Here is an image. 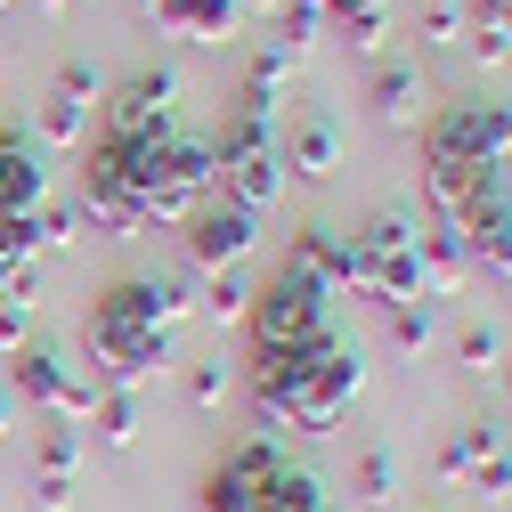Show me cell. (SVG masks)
Returning <instances> with one entry per match:
<instances>
[{
    "mask_svg": "<svg viewBox=\"0 0 512 512\" xmlns=\"http://www.w3.org/2000/svg\"><path fill=\"white\" fill-rule=\"evenodd\" d=\"M90 431H98V447H131L139 439V391H98V407H90Z\"/></svg>",
    "mask_w": 512,
    "mask_h": 512,
    "instance_id": "d6986e66",
    "label": "cell"
},
{
    "mask_svg": "<svg viewBox=\"0 0 512 512\" xmlns=\"http://www.w3.org/2000/svg\"><path fill=\"white\" fill-rule=\"evenodd\" d=\"M179 317H187V285L179 277H114L90 301V358L106 374V391H139L147 374L171 366L179 350Z\"/></svg>",
    "mask_w": 512,
    "mask_h": 512,
    "instance_id": "6da1fadb",
    "label": "cell"
},
{
    "mask_svg": "<svg viewBox=\"0 0 512 512\" xmlns=\"http://www.w3.org/2000/svg\"><path fill=\"white\" fill-rule=\"evenodd\" d=\"M252 236H261V212H244V204H228L220 187H212V196H204L196 212L179 220V244H187V261H196V269H212V277L244 261V252H252Z\"/></svg>",
    "mask_w": 512,
    "mask_h": 512,
    "instance_id": "9c48e42d",
    "label": "cell"
},
{
    "mask_svg": "<svg viewBox=\"0 0 512 512\" xmlns=\"http://www.w3.org/2000/svg\"><path fill=\"white\" fill-rule=\"evenodd\" d=\"M212 163H220V196L244 204V212H269L277 187H285V163H277V122L261 114H228L220 139H212Z\"/></svg>",
    "mask_w": 512,
    "mask_h": 512,
    "instance_id": "5b68a950",
    "label": "cell"
},
{
    "mask_svg": "<svg viewBox=\"0 0 512 512\" xmlns=\"http://www.w3.org/2000/svg\"><path fill=\"white\" fill-rule=\"evenodd\" d=\"M49 204V171H41V147L25 131L0 122V220H33Z\"/></svg>",
    "mask_w": 512,
    "mask_h": 512,
    "instance_id": "4fadbf2b",
    "label": "cell"
},
{
    "mask_svg": "<svg viewBox=\"0 0 512 512\" xmlns=\"http://www.w3.org/2000/svg\"><path fill=\"white\" fill-rule=\"evenodd\" d=\"M309 9H317V17H326V0H309Z\"/></svg>",
    "mask_w": 512,
    "mask_h": 512,
    "instance_id": "4dcf8cb0",
    "label": "cell"
},
{
    "mask_svg": "<svg viewBox=\"0 0 512 512\" xmlns=\"http://www.w3.org/2000/svg\"><path fill=\"white\" fill-rule=\"evenodd\" d=\"M228 391H236V374L228 366H187V407H228Z\"/></svg>",
    "mask_w": 512,
    "mask_h": 512,
    "instance_id": "d4e9b609",
    "label": "cell"
},
{
    "mask_svg": "<svg viewBox=\"0 0 512 512\" xmlns=\"http://www.w3.org/2000/svg\"><path fill=\"white\" fill-rule=\"evenodd\" d=\"M504 391H512V358H504Z\"/></svg>",
    "mask_w": 512,
    "mask_h": 512,
    "instance_id": "f546056e",
    "label": "cell"
},
{
    "mask_svg": "<svg viewBox=\"0 0 512 512\" xmlns=\"http://www.w3.org/2000/svg\"><path fill=\"white\" fill-rule=\"evenodd\" d=\"M285 74H293V57L269 41L261 57L244 66V90H236V114H261V122H277V98H285Z\"/></svg>",
    "mask_w": 512,
    "mask_h": 512,
    "instance_id": "2e32d148",
    "label": "cell"
},
{
    "mask_svg": "<svg viewBox=\"0 0 512 512\" xmlns=\"http://www.w3.org/2000/svg\"><path fill=\"white\" fill-rule=\"evenodd\" d=\"M447 228H456V244L472 252V269L512 285V179L504 171H480V187L447 212Z\"/></svg>",
    "mask_w": 512,
    "mask_h": 512,
    "instance_id": "8992f818",
    "label": "cell"
},
{
    "mask_svg": "<svg viewBox=\"0 0 512 512\" xmlns=\"http://www.w3.org/2000/svg\"><path fill=\"white\" fill-rule=\"evenodd\" d=\"M244 334H252V366H285V358H309L317 342H334V293L301 277L293 261H277L269 285H252V309H244Z\"/></svg>",
    "mask_w": 512,
    "mask_h": 512,
    "instance_id": "3957f363",
    "label": "cell"
},
{
    "mask_svg": "<svg viewBox=\"0 0 512 512\" xmlns=\"http://www.w3.org/2000/svg\"><path fill=\"white\" fill-rule=\"evenodd\" d=\"M382 317H391V342H399V350H423V342L439 334V301H391Z\"/></svg>",
    "mask_w": 512,
    "mask_h": 512,
    "instance_id": "44dd1931",
    "label": "cell"
},
{
    "mask_svg": "<svg viewBox=\"0 0 512 512\" xmlns=\"http://www.w3.org/2000/svg\"><path fill=\"white\" fill-rule=\"evenodd\" d=\"M244 309H252V285H244L236 269H220V277L204 285V317H212V326H244Z\"/></svg>",
    "mask_w": 512,
    "mask_h": 512,
    "instance_id": "7402d4cb",
    "label": "cell"
},
{
    "mask_svg": "<svg viewBox=\"0 0 512 512\" xmlns=\"http://www.w3.org/2000/svg\"><path fill=\"white\" fill-rule=\"evenodd\" d=\"M277 163H285V179H334L342 171V122L326 106H293L277 131Z\"/></svg>",
    "mask_w": 512,
    "mask_h": 512,
    "instance_id": "30bf717a",
    "label": "cell"
},
{
    "mask_svg": "<svg viewBox=\"0 0 512 512\" xmlns=\"http://www.w3.org/2000/svg\"><path fill=\"white\" fill-rule=\"evenodd\" d=\"M366 106H374V122H382V131H415V122H423V66H407V57L374 66Z\"/></svg>",
    "mask_w": 512,
    "mask_h": 512,
    "instance_id": "9a60e30c",
    "label": "cell"
},
{
    "mask_svg": "<svg viewBox=\"0 0 512 512\" xmlns=\"http://www.w3.org/2000/svg\"><path fill=\"white\" fill-rule=\"evenodd\" d=\"M82 464H90L82 423H41V439H33V504H41V512H66Z\"/></svg>",
    "mask_w": 512,
    "mask_h": 512,
    "instance_id": "8fae6325",
    "label": "cell"
},
{
    "mask_svg": "<svg viewBox=\"0 0 512 512\" xmlns=\"http://www.w3.org/2000/svg\"><path fill=\"white\" fill-rule=\"evenodd\" d=\"M25 317H33V309H0V350H9V358L25 350Z\"/></svg>",
    "mask_w": 512,
    "mask_h": 512,
    "instance_id": "484cf974",
    "label": "cell"
},
{
    "mask_svg": "<svg viewBox=\"0 0 512 512\" xmlns=\"http://www.w3.org/2000/svg\"><path fill=\"white\" fill-rule=\"evenodd\" d=\"M464 49L480 66H504L512 57V0H472L464 9Z\"/></svg>",
    "mask_w": 512,
    "mask_h": 512,
    "instance_id": "e0dca14e",
    "label": "cell"
},
{
    "mask_svg": "<svg viewBox=\"0 0 512 512\" xmlns=\"http://www.w3.org/2000/svg\"><path fill=\"white\" fill-rule=\"evenodd\" d=\"M9 423H17V407H9V391H0V439H9Z\"/></svg>",
    "mask_w": 512,
    "mask_h": 512,
    "instance_id": "4316f807",
    "label": "cell"
},
{
    "mask_svg": "<svg viewBox=\"0 0 512 512\" xmlns=\"http://www.w3.org/2000/svg\"><path fill=\"white\" fill-rule=\"evenodd\" d=\"M350 252H358V293L366 301H431L423 293V220L407 212V204H382V212H366V228L350 236Z\"/></svg>",
    "mask_w": 512,
    "mask_h": 512,
    "instance_id": "277c9868",
    "label": "cell"
},
{
    "mask_svg": "<svg viewBox=\"0 0 512 512\" xmlns=\"http://www.w3.org/2000/svg\"><path fill=\"white\" fill-rule=\"evenodd\" d=\"M244 9H277V0H244Z\"/></svg>",
    "mask_w": 512,
    "mask_h": 512,
    "instance_id": "f1b7e54d",
    "label": "cell"
},
{
    "mask_svg": "<svg viewBox=\"0 0 512 512\" xmlns=\"http://www.w3.org/2000/svg\"><path fill=\"white\" fill-rule=\"evenodd\" d=\"M472 277V252L456 244V228H423V293L439 301V293H456Z\"/></svg>",
    "mask_w": 512,
    "mask_h": 512,
    "instance_id": "ac0fdd59",
    "label": "cell"
},
{
    "mask_svg": "<svg viewBox=\"0 0 512 512\" xmlns=\"http://www.w3.org/2000/svg\"><path fill=\"white\" fill-rule=\"evenodd\" d=\"M464 9H472V0H415L423 41H456V49H464Z\"/></svg>",
    "mask_w": 512,
    "mask_h": 512,
    "instance_id": "cb8c5ba5",
    "label": "cell"
},
{
    "mask_svg": "<svg viewBox=\"0 0 512 512\" xmlns=\"http://www.w3.org/2000/svg\"><path fill=\"white\" fill-rule=\"evenodd\" d=\"M204 512H342L326 480L301 472L277 439H236L204 472Z\"/></svg>",
    "mask_w": 512,
    "mask_h": 512,
    "instance_id": "7a4b0ae2",
    "label": "cell"
},
{
    "mask_svg": "<svg viewBox=\"0 0 512 512\" xmlns=\"http://www.w3.org/2000/svg\"><path fill=\"white\" fill-rule=\"evenodd\" d=\"M187 131L179 122V74L171 66H139L131 82L106 90V131L98 139H171Z\"/></svg>",
    "mask_w": 512,
    "mask_h": 512,
    "instance_id": "52a82bcc",
    "label": "cell"
},
{
    "mask_svg": "<svg viewBox=\"0 0 512 512\" xmlns=\"http://www.w3.org/2000/svg\"><path fill=\"white\" fill-rule=\"evenodd\" d=\"M147 9H155V25H163L171 41L220 49V41L236 33V17H244V0H147Z\"/></svg>",
    "mask_w": 512,
    "mask_h": 512,
    "instance_id": "5bb4252c",
    "label": "cell"
},
{
    "mask_svg": "<svg viewBox=\"0 0 512 512\" xmlns=\"http://www.w3.org/2000/svg\"><path fill=\"white\" fill-rule=\"evenodd\" d=\"M90 106H98L90 57H66V66H57V82H49V98H41V139H49V147H82Z\"/></svg>",
    "mask_w": 512,
    "mask_h": 512,
    "instance_id": "7c38bea8",
    "label": "cell"
},
{
    "mask_svg": "<svg viewBox=\"0 0 512 512\" xmlns=\"http://www.w3.org/2000/svg\"><path fill=\"white\" fill-rule=\"evenodd\" d=\"M504 358H512V350H504V334L488 326V317L456 326V366H464V374H504Z\"/></svg>",
    "mask_w": 512,
    "mask_h": 512,
    "instance_id": "ffe728a7",
    "label": "cell"
},
{
    "mask_svg": "<svg viewBox=\"0 0 512 512\" xmlns=\"http://www.w3.org/2000/svg\"><path fill=\"white\" fill-rule=\"evenodd\" d=\"M9 391H25L49 423H90V407H98V391H90V382L66 366V358H57L49 342H25L17 350V366H9Z\"/></svg>",
    "mask_w": 512,
    "mask_h": 512,
    "instance_id": "ba28073f",
    "label": "cell"
},
{
    "mask_svg": "<svg viewBox=\"0 0 512 512\" xmlns=\"http://www.w3.org/2000/svg\"><path fill=\"white\" fill-rule=\"evenodd\" d=\"M41 9H49V17H57V9H74V0H41Z\"/></svg>",
    "mask_w": 512,
    "mask_h": 512,
    "instance_id": "83f0119b",
    "label": "cell"
},
{
    "mask_svg": "<svg viewBox=\"0 0 512 512\" xmlns=\"http://www.w3.org/2000/svg\"><path fill=\"white\" fill-rule=\"evenodd\" d=\"M358 496L366 504H391L399 496V456H391V447H358Z\"/></svg>",
    "mask_w": 512,
    "mask_h": 512,
    "instance_id": "603a6c76",
    "label": "cell"
},
{
    "mask_svg": "<svg viewBox=\"0 0 512 512\" xmlns=\"http://www.w3.org/2000/svg\"><path fill=\"white\" fill-rule=\"evenodd\" d=\"M0 9H17V0H0Z\"/></svg>",
    "mask_w": 512,
    "mask_h": 512,
    "instance_id": "1f68e13d",
    "label": "cell"
}]
</instances>
